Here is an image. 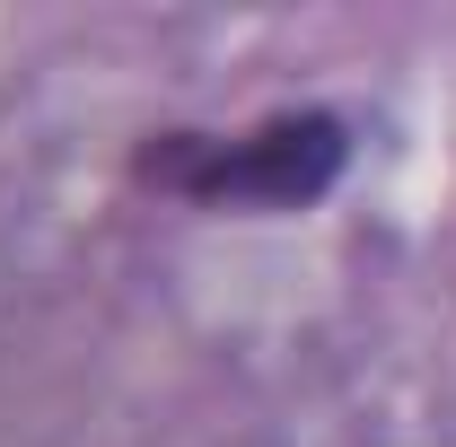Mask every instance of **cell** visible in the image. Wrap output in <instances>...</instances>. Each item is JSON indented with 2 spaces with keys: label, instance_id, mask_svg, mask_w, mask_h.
<instances>
[{
  "label": "cell",
  "instance_id": "6da1fadb",
  "mask_svg": "<svg viewBox=\"0 0 456 447\" xmlns=\"http://www.w3.org/2000/svg\"><path fill=\"white\" fill-rule=\"evenodd\" d=\"M351 141H342L334 114H273L264 132L246 141H211V132H167L141 150V184H167V193H193V202H273V211H298L316 202L342 175Z\"/></svg>",
  "mask_w": 456,
  "mask_h": 447
}]
</instances>
